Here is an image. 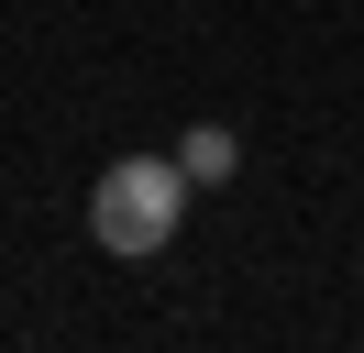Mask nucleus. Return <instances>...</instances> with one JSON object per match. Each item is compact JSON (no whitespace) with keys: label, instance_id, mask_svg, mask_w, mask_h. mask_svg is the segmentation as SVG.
<instances>
[{"label":"nucleus","instance_id":"2","mask_svg":"<svg viewBox=\"0 0 364 353\" xmlns=\"http://www.w3.org/2000/svg\"><path fill=\"white\" fill-rule=\"evenodd\" d=\"M177 166H188V188H221V176L243 166V144H232L221 122H199V132H188V144H177Z\"/></svg>","mask_w":364,"mask_h":353},{"label":"nucleus","instance_id":"1","mask_svg":"<svg viewBox=\"0 0 364 353\" xmlns=\"http://www.w3.org/2000/svg\"><path fill=\"white\" fill-rule=\"evenodd\" d=\"M177 221H188V166L177 154H122L89 188V232L111 243V254H166Z\"/></svg>","mask_w":364,"mask_h":353}]
</instances>
